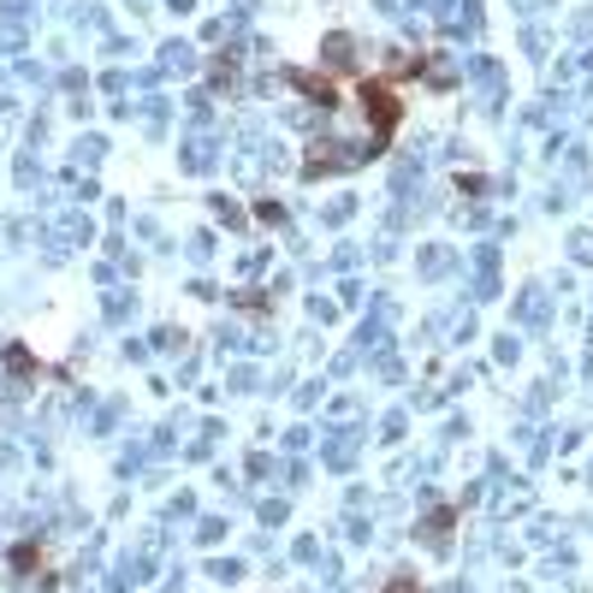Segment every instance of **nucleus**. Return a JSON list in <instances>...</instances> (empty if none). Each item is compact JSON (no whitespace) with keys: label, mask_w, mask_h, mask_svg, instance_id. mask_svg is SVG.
Here are the masks:
<instances>
[{"label":"nucleus","mask_w":593,"mask_h":593,"mask_svg":"<svg viewBox=\"0 0 593 593\" xmlns=\"http://www.w3.org/2000/svg\"><path fill=\"white\" fill-rule=\"evenodd\" d=\"M362 108H369L374 143L386 149L392 131H398V119H404V96H398V83H386V78H362Z\"/></svg>","instance_id":"obj_1"}]
</instances>
